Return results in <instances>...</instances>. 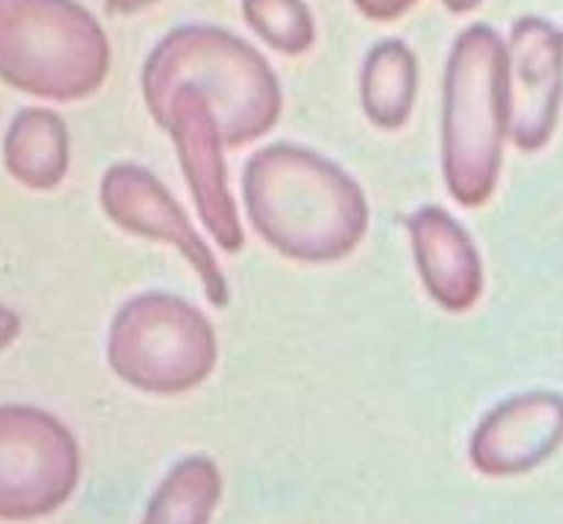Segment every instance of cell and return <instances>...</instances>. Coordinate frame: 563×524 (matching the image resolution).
<instances>
[{"instance_id":"cell-12","label":"cell","mask_w":563,"mask_h":524,"mask_svg":"<svg viewBox=\"0 0 563 524\" xmlns=\"http://www.w3.org/2000/svg\"><path fill=\"white\" fill-rule=\"evenodd\" d=\"M418 97V64L405 42L374 47L363 69V108L383 130H399L412 115Z\"/></svg>"},{"instance_id":"cell-13","label":"cell","mask_w":563,"mask_h":524,"mask_svg":"<svg viewBox=\"0 0 563 524\" xmlns=\"http://www.w3.org/2000/svg\"><path fill=\"white\" fill-rule=\"evenodd\" d=\"M223 492V478L207 456H190L165 476L148 500L141 524H209Z\"/></svg>"},{"instance_id":"cell-2","label":"cell","mask_w":563,"mask_h":524,"mask_svg":"<svg viewBox=\"0 0 563 524\" xmlns=\"http://www.w3.org/2000/svg\"><path fill=\"white\" fill-rule=\"evenodd\" d=\"M176 86H190L212 104L225 146H242L275 126L280 88L269 64L242 38L214 27H179L170 33L143 71L146 104Z\"/></svg>"},{"instance_id":"cell-9","label":"cell","mask_w":563,"mask_h":524,"mask_svg":"<svg viewBox=\"0 0 563 524\" xmlns=\"http://www.w3.org/2000/svg\"><path fill=\"white\" fill-rule=\"evenodd\" d=\"M412 253L423 286L445 311H471L484 289L476 245L449 212L427 207L410 218Z\"/></svg>"},{"instance_id":"cell-14","label":"cell","mask_w":563,"mask_h":524,"mask_svg":"<svg viewBox=\"0 0 563 524\" xmlns=\"http://www.w3.org/2000/svg\"><path fill=\"white\" fill-rule=\"evenodd\" d=\"M245 20L280 53H306L313 44V20L302 0H245Z\"/></svg>"},{"instance_id":"cell-7","label":"cell","mask_w":563,"mask_h":524,"mask_svg":"<svg viewBox=\"0 0 563 524\" xmlns=\"http://www.w3.org/2000/svg\"><path fill=\"white\" fill-rule=\"evenodd\" d=\"M148 110L165 126L179 152L181 170H185L187 187L196 198L198 214L212 239L223 250L236 253L245 245V234L240 225L234 196L229 190V174H225L223 132L214 115L212 104L190 86H176L159 99L148 102Z\"/></svg>"},{"instance_id":"cell-1","label":"cell","mask_w":563,"mask_h":524,"mask_svg":"<svg viewBox=\"0 0 563 524\" xmlns=\"http://www.w3.org/2000/svg\"><path fill=\"white\" fill-rule=\"evenodd\" d=\"M242 190L253 228L289 258L335 261L355 250L368 228L361 187L308 148L258 152L247 163Z\"/></svg>"},{"instance_id":"cell-8","label":"cell","mask_w":563,"mask_h":524,"mask_svg":"<svg viewBox=\"0 0 563 524\" xmlns=\"http://www.w3.org/2000/svg\"><path fill=\"white\" fill-rule=\"evenodd\" d=\"M99 196H102L104 214L115 225L130 234L179 247L181 256L201 278L207 300L214 308L229 305V283H225V275L220 272L212 250L198 236L190 218L181 212L170 192L154 179V174L137 168V165H113L104 174Z\"/></svg>"},{"instance_id":"cell-6","label":"cell","mask_w":563,"mask_h":524,"mask_svg":"<svg viewBox=\"0 0 563 524\" xmlns=\"http://www.w3.org/2000/svg\"><path fill=\"white\" fill-rule=\"evenodd\" d=\"M80 478V450L69 428L36 406H0V520L53 514Z\"/></svg>"},{"instance_id":"cell-5","label":"cell","mask_w":563,"mask_h":524,"mask_svg":"<svg viewBox=\"0 0 563 524\" xmlns=\"http://www.w3.org/2000/svg\"><path fill=\"white\" fill-rule=\"evenodd\" d=\"M108 357L124 382L174 395L212 374L218 338L212 324L179 297L143 294L115 313Z\"/></svg>"},{"instance_id":"cell-11","label":"cell","mask_w":563,"mask_h":524,"mask_svg":"<svg viewBox=\"0 0 563 524\" xmlns=\"http://www.w3.org/2000/svg\"><path fill=\"white\" fill-rule=\"evenodd\" d=\"M3 163L20 185L53 190L69 168V135L58 113L25 108L14 115L3 137Z\"/></svg>"},{"instance_id":"cell-18","label":"cell","mask_w":563,"mask_h":524,"mask_svg":"<svg viewBox=\"0 0 563 524\" xmlns=\"http://www.w3.org/2000/svg\"><path fill=\"white\" fill-rule=\"evenodd\" d=\"M478 3H482V0H445V5H449L451 11H456V14H465V11L476 9Z\"/></svg>"},{"instance_id":"cell-10","label":"cell","mask_w":563,"mask_h":524,"mask_svg":"<svg viewBox=\"0 0 563 524\" xmlns=\"http://www.w3.org/2000/svg\"><path fill=\"white\" fill-rule=\"evenodd\" d=\"M559 415L537 401L500 404L478 423L471 439V461L484 476H515L531 470L559 443Z\"/></svg>"},{"instance_id":"cell-3","label":"cell","mask_w":563,"mask_h":524,"mask_svg":"<svg viewBox=\"0 0 563 524\" xmlns=\"http://www.w3.org/2000/svg\"><path fill=\"white\" fill-rule=\"evenodd\" d=\"M110 47L75 0H0V80L33 97L82 99L102 86Z\"/></svg>"},{"instance_id":"cell-15","label":"cell","mask_w":563,"mask_h":524,"mask_svg":"<svg viewBox=\"0 0 563 524\" xmlns=\"http://www.w3.org/2000/svg\"><path fill=\"white\" fill-rule=\"evenodd\" d=\"M355 3L372 20H394V16L405 14L410 5H416L418 0H355Z\"/></svg>"},{"instance_id":"cell-17","label":"cell","mask_w":563,"mask_h":524,"mask_svg":"<svg viewBox=\"0 0 563 524\" xmlns=\"http://www.w3.org/2000/svg\"><path fill=\"white\" fill-rule=\"evenodd\" d=\"M152 3H159V0H104L108 11H113V14H130V11H137Z\"/></svg>"},{"instance_id":"cell-16","label":"cell","mask_w":563,"mask_h":524,"mask_svg":"<svg viewBox=\"0 0 563 524\" xmlns=\"http://www.w3.org/2000/svg\"><path fill=\"white\" fill-rule=\"evenodd\" d=\"M16 335H20V316L11 308L0 305V349H5Z\"/></svg>"},{"instance_id":"cell-4","label":"cell","mask_w":563,"mask_h":524,"mask_svg":"<svg viewBox=\"0 0 563 524\" xmlns=\"http://www.w3.org/2000/svg\"><path fill=\"white\" fill-rule=\"evenodd\" d=\"M506 53L489 27L456 38L445 69L443 170L451 196L482 207L493 196L506 126Z\"/></svg>"}]
</instances>
